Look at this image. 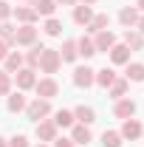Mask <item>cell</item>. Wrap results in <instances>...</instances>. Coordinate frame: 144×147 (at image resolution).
<instances>
[{
    "label": "cell",
    "mask_w": 144,
    "mask_h": 147,
    "mask_svg": "<svg viewBox=\"0 0 144 147\" xmlns=\"http://www.w3.org/2000/svg\"><path fill=\"white\" fill-rule=\"evenodd\" d=\"M71 142H76V144H88V142H90L88 125H76V127H73V139H71Z\"/></svg>",
    "instance_id": "cell-15"
},
{
    "label": "cell",
    "mask_w": 144,
    "mask_h": 147,
    "mask_svg": "<svg viewBox=\"0 0 144 147\" xmlns=\"http://www.w3.org/2000/svg\"><path fill=\"white\" fill-rule=\"evenodd\" d=\"M76 54H82L85 59H88V57H93V54H96V45H93V40L82 37V40L76 42Z\"/></svg>",
    "instance_id": "cell-13"
},
{
    "label": "cell",
    "mask_w": 144,
    "mask_h": 147,
    "mask_svg": "<svg viewBox=\"0 0 144 147\" xmlns=\"http://www.w3.org/2000/svg\"><path fill=\"white\" fill-rule=\"evenodd\" d=\"M54 147H73L71 139H54Z\"/></svg>",
    "instance_id": "cell-35"
},
{
    "label": "cell",
    "mask_w": 144,
    "mask_h": 147,
    "mask_svg": "<svg viewBox=\"0 0 144 147\" xmlns=\"http://www.w3.org/2000/svg\"><path fill=\"white\" fill-rule=\"evenodd\" d=\"M17 85L23 88V91H26V88H34V85H37L34 71H31V68H20V71H17Z\"/></svg>",
    "instance_id": "cell-10"
},
{
    "label": "cell",
    "mask_w": 144,
    "mask_h": 147,
    "mask_svg": "<svg viewBox=\"0 0 144 147\" xmlns=\"http://www.w3.org/2000/svg\"><path fill=\"white\" fill-rule=\"evenodd\" d=\"M54 125H57V127H71V125H73V113H71V110H59L57 119H54Z\"/></svg>",
    "instance_id": "cell-28"
},
{
    "label": "cell",
    "mask_w": 144,
    "mask_h": 147,
    "mask_svg": "<svg viewBox=\"0 0 144 147\" xmlns=\"http://www.w3.org/2000/svg\"><path fill=\"white\" fill-rule=\"evenodd\" d=\"M54 9H57L54 0H37V6H34L37 14H45V17H51V14H54Z\"/></svg>",
    "instance_id": "cell-21"
},
{
    "label": "cell",
    "mask_w": 144,
    "mask_h": 147,
    "mask_svg": "<svg viewBox=\"0 0 144 147\" xmlns=\"http://www.w3.org/2000/svg\"><path fill=\"white\" fill-rule=\"evenodd\" d=\"M124 45H127V48H133V51H141L144 40H141V34H136V31H130V28H127V34H124Z\"/></svg>",
    "instance_id": "cell-16"
},
{
    "label": "cell",
    "mask_w": 144,
    "mask_h": 147,
    "mask_svg": "<svg viewBox=\"0 0 144 147\" xmlns=\"http://www.w3.org/2000/svg\"><path fill=\"white\" fill-rule=\"evenodd\" d=\"M73 85H79V88H90L93 85V71L88 65H82V68L73 71Z\"/></svg>",
    "instance_id": "cell-5"
},
{
    "label": "cell",
    "mask_w": 144,
    "mask_h": 147,
    "mask_svg": "<svg viewBox=\"0 0 144 147\" xmlns=\"http://www.w3.org/2000/svg\"><path fill=\"white\" fill-rule=\"evenodd\" d=\"M93 45H96V54H99V51H110V48L116 45V37L110 34V31H96Z\"/></svg>",
    "instance_id": "cell-4"
},
{
    "label": "cell",
    "mask_w": 144,
    "mask_h": 147,
    "mask_svg": "<svg viewBox=\"0 0 144 147\" xmlns=\"http://www.w3.org/2000/svg\"><path fill=\"white\" fill-rule=\"evenodd\" d=\"M42 51H45V45H34V48H31V54H28V65H31V71L40 65V57H42Z\"/></svg>",
    "instance_id": "cell-30"
},
{
    "label": "cell",
    "mask_w": 144,
    "mask_h": 147,
    "mask_svg": "<svg viewBox=\"0 0 144 147\" xmlns=\"http://www.w3.org/2000/svg\"><path fill=\"white\" fill-rule=\"evenodd\" d=\"M11 91V76H9V71L0 74V96H6V93Z\"/></svg>",
    "instance_id": "cell-31"
},
{
    "label": "cell",
    "mask_w": 144,
    "mask_h": 147,
    "mask_svg": "<svg viewBox=\"0 0 144 147\" xmlns=\"http://www.w3.org/2000/svg\"><path fill=\"white\" fill-rule=\"evenodd\" d=\"M6 54H9V42L0 40V59H6Z\"/></svg>",
    "instance_id": "cell-36"
},
{
    "label": "cell",
    "mask_w": 144,
    "mask_h": 147,
    "mask_svg": "<svg viewBox=\"0 0 144 147\" xmlns=\"http://www.w3.org/2000/svg\"><path fill=\"white\" fill-rule=\"evenodd\" d=\"M14 31H17V28H14V26H9L6 20L0 23V40H3V42H9V45H14Z\"/></svg>",
    "instance_id": "cell-22"
},
{
    "label": "cell",
    "mask_w": 144,
    "mask_h": 147,
    "mask_svg": "<svg viewBox=\"0 0 144 147\" xmlns=\"http://www.w3.org/2000/svg\"><path fill=\"white\" fill-rule=\"evenodd\" d=\"M54 3H62V6H73L76 0H54Z\"/></svg>",
    "instance_id": "cell-37"
},
{
    "label": "cell",
    "mask_w": 144,
    "mask_h": 147,
    "mask_svg": "<svg viewBox=\"0 0 144 147\" xmlns=\"http://www.w3.org/2000/svg\"><path fill=\"white\" fill-rule=\"evenodd\" d=\"M26 113H28V119L40 122L42 116H48V113H51V105H48V99H34V102L26 108Z\"/></svg>",
    "instance_id": "cell-2"
},
{
    "label": "cell",
    "mask_w": 144,
    "mask_h": 147,
    "mask_svg": "<svg viewBox=\"0 0 144 147\" xmlns=\"http://www.w3.org/2000/svg\"><path fill=\"white\" fill-rule=\"evenodd\" d=\"M23 108H26V96H23V93H11V96H9V110H11V113H20Z\"/></svg>",
    "instance_id": "cell-25"
},
{
    "label": "cell",
    "mask_w": 144,
    "mask_h": 147,
    "mask_svg": "<svg viewBox=\"0 0 144 147\" xmlns=\"http://www.w3.org/2000/svg\"><path fill=\"white\" fill-rule=\"evenodd\" d=\"M102 144L105 147H122V136H119L116 130H105V133H102Z\"/></svg>",
    "instance_id": "cell-20"
},
{
    "label": "cell",
    "mask_w": 144,
    "mask_h": 147,
    "mask_svg": "<svg viewBox=\"0 0 144 147\" xmlns=\"http://www.w3.org/2000/svg\"><path fill=\"white\" fill-rule=\"evenodd\" d=\"M82 3H85V6H90V3H96V0H82Z\"/></svg>",
    "instance_id": "cell-39"
},
{
    "label": "cell",
    "mask_w": 144,
    "mask_h": 147,
    "mask_svg": "<svg viewBox=\"0 0 144 147\" xmlns=\"http://www.w3.org/2000/svg\"><path fill=\"white\" fill-rule=\"evenodd\" d=\"M37 136H40L42 142H54L57 139V125L54 122H40V125H37Z\"/></svg>",
    "instance_id": "cell-9"
},
{
    "label": "cell",
    "mask_w": 144,
    "mask_h": 147,
    "mask_svg": "<svg viewBox=\"0 0 144 147\" xmlns=\"http://www.w3.org/2000/svg\"><path fill=\"white\" fill-rule=\"evenodd\" d=\"M34 88H37V93H40L42 99H51V96H57V91H59V85H57L54 79H40Z\"/></svg>",
    "instance_id": "cell-6"
},
{
    "label": "cell",
    "mask_w": 144,
    "mask_h": 147,
    "mask_svg": "<svg viewBox=\"0 0 144 147\" xmlns=\"http://www.w3.org/2000/svg\"><path fill=\"white\" fill-rule=\"evenodd\" d=\"M0 147H9V144H6V142H3V139H0Z\"/></svg>",
    "instance_id": "cell-41"
},
{
    "label": "cell",
    "mask_w": 144,
    "mask_h": 147,
    "mask_svg": "<svg viewBox=\"0 0 144 147\" xmlns=\"http://www.w3.org/2000/svg\"><path fill=\"white\" fill-rule=\"evenodd\" d=\"M34 40H37V28L34 26H23V28L14 31V45H31Z\"/></svg>",
    "instance_id": "cell-3"
},
{
    "label": "cell",
    "mask_w": 144,
    "mask_h": 147,
    "mask_svg": "<svg viewBox=\"0 0 144 147\" xmlns=\"http://www.w3.org/2000/svg\"><path fill=\"white\" fill-rule=\"evenodd\" d=\"M73 116H76L82 125H90V122H96V113H93V108H88V105H79V108L73 110Z\"/></svg>",
    "instance_id": "cell-11"
},
{
    "label": "cell",
    "mask_w": 144,
    "mask_h": 147,
    "mask_svg": "<svg viewBox=\"0 0 144 147\" xmlns=\"http://www.w3.org/2000/svg\"><path fill=\"white\" fill-rule=\"evenodd\" d=\"M124 91H127V79H116V82L110 85V96H113V99H122Z\"/></svg>",
    "instance_id": "cell-29"
},
{
    "label": "cell",
    "mask_w": 144,
    "mask_h": 147,
    "mask_svg": "<svg viewBox=\"0 0 144 147\" xmlns=\"http://www.w3.org/2000/svg\"><path fill=\"white\" fill-rule=\"evenodd\" d=\"M59 57H62L65 62H73V59H76V42H73V40H68V42L62 45V51H59Z\"/></svg>",
    "instance_id": "cell-27"
},
{
    "label": "cell",
    "mask_w": 144,
    "mask_h": 147,
    "mask_svg": "<svg viewBox=\"0 0 144 147\" xmlns=\"http://www.w3.org/2000/svg\"><path fill=\"white\" fill-rule=\"evenodd\" d=\"M9 14H11V6H9L6 0H0V20H6Z\"/></svg>",
    "instance_id": "cell-34"
},
{
    "label": "cell",
    "mask_w": 144,
    "mask_h": 147,
    "mask_svg": "<svg viewBox=\"0 0 144 147\" xmlns=\"http://www.w3.org/2000/svg\"><path fill=\"white\" fill-rule=\"evenodd\" d=\"M113 113H116L119 119H130V116L136 113V102H133V99H119L116 108H113Z\"/></svg>",
    "instance_id": "cell-7"
},
{
    "label": "cell",
    "mask_w": 144,
    "mask_h": 147,
    "mask_svg": "<svg viewBox=\"0 0 144 147\" xmlns=\"http://www.w3.org/2000/svg\"><path fill=\"white\" fill-rule=\"evenodd\" d=\"M108 23H110L108 14H96V17L88 23V28H90V31H108Z\"/></svg>",
    "instance_id": "cell-19"
},
{
    "label": "cell",
    "mask_w": 144,
    "mask_h": 147,
    "mask_svg": "<svg viewBox=\"0 0 144 147\" xmlns=\"http://www.w3.org/2000/svg\"><path fill=\"white\" fill-rule=\"evenodd\" d=\"M139 9H144V0H139Z\"/></svg>",
    "instance_id": "cell-40"
},
{
    "label": "cell",
    "mask_w": 144,
    "mask_h": 147,
    "mask_svg": "<svg viewBox=\"0 0 144 147\" xmlns=\"http://www.w3.org/2000/svg\"><path fill=\"white\" fill-rule=\"evenodd\" d=\"M59 31H62V23H59V20H48V23H45V34H51V37H57L59 34Z\"/></svg>",
    "instance_id": "cell-32"
},
{
    "label": "cell",
    "mask_w": 144,
    "mask_h": 147,
    "mask_svg": "<svg viewBox=\"0 0 144 147\" xmlns=\"http://www.w3.org/2000/svg\"><path fill=\"white\" fill-rule=\"evenodd\" d=\"M119 20H122V26H136L139 23V14H136V9H122L119 11Z\"/></svg>",
    "instance_id": "cell-26"
},
{
    "label": "cell",
    "mask_w": 144,
    "mask_h": 147,
    "mask_svg": "<svg viewBox=\"0 0 144 147\" xmlns=\"http://www.w3.org/2000/svg\"><path fill=\"white\" fill-rule=\"evenodd\" d=\"M62 65V57H59V51H54V48H45L42 51V57H40V68L45 74H57V68Z\"/></svg>",
    "instance_id": "cell-1"
},
{
    "label": "cell",
    "mask_w": 144,
    "mask_h": 147,
    "mask_svg": "<svg viewBox=\"0 0 144 147\" xmlns=\"http://www.w3.org/2000/svg\"><path fill=\"white\" fill-rule=\"evenodd\" d=\"M14 17L23 20L26 26H31V23L37 20V11H34V9H23V6H17V9H14Z\"/></svg>",
    "instance_id": "cell-18"
},
{
    "label": "cell",
    "mask_w": 144,
    "mask_h": 147,
    "mask_svg": "<svg viewBox=\"0 0 144 147\" xmlns=\"http://www.w3.org/2000/svg\"><path fill=\"white\" fill-rule=\"evenodd\" d=\"M37 147H45V144H37Z\"/></svg>",
    "instance_id": "cell-43"
},
{
    "label": "cell",
    "mask_w": 144,
    "mask_h": 147,
    "mask_svg": "<svg viewBox=\"0 0 144 147\" xmlns=\"http://www.w3.org/2000/svg\"><path fill=\"white\" fill-rule=\"evenodd\" d=\"M73 20L79 23V26H88L90 20H93V11H90V6H76V11H73Z\"/></svg>",
    "instance_id": "cell-12"
},
{
    "label": "cell",
    "mask_w": 144,
    "mask_h": 147,
    "mask_svg": "<svg viewBox=\"0 0 144 147\" xmlns=\"http://www.w3.org/2000/svg\"><path fill=\"white\" fill-rule=\"evenodd\" d=\"M9 147H28V139H26V136H14V139L9 142Z\"/></svg>",
    "instance_id": "cell-33"
},
{
    "label": "cell",
    "mask_w": 144,
    "mask_h": 147,
    "mask_svg": "<svg viewBox=\"0 0 144 147\" xmlns=\"http://www.w3.org/2000/svg\"><path fill=\"white\" fill-rule=\"evenodd\" d=\"M139 31H141V34H144V17L139 20Z\"/></svg>",
    "instance_id": "cell-38"
},
{
    "label": "cell",
    "mask_w": 144,
    "mask_h": 147,
    "mask_svg": "<svg viewBox=\"0 0 144 147\" xmlns=\"http://www.w3.org/2000/svg\"><path fill=\"white\" fill-rule=\"evenodd\" d=\"M119 136L133 142V139H139V136H141V125H139L136 119H127L124 125H122V133H119Z\"/></svg>",
    "instance_id": "cell-8"
},
{
    "label": "cell",
    "mask_w": 144,
    "mask_h": 147,
    "mask_svg": "<svg viewBox=\"0 0 144 147\" xmlns=\"http://www.w3.org/2000/svg\"><path fill=\"white\" fill-rule=\"evenodd\" d=\"M93 79H96V82H99V85H102V88H110V85H113V82H116V74L110 71V68H102V71L96 74V76H93Z\"/></svg>",
    "instance_id": "cell-17"
},
{
    "label": "cell",
    "mask_w": 144,
    "mask_h": 147,
    "mask_svg": "<svg viewBox=\"0 0 144 147\" xmlns=\"http://www.w3.org/2000/svg\"><path fill=\"white\" fill-rule=\"evenodd\" d=\"M110 59L119 62V65L127 62V59H130V48H127V45H113V48H110Z\"/></svg>",
    "instance_id": "cell-14"
},
{
    "label": "cell",
    "mask_w": 144,
    "mask_h": 147,
    "mask_svg": "<svg viewBox=\"0 0 144 147\" xmlns=\"http://www.w3.org/2000/svg\"><path fill=\"white\" fill-rule=\"evenodd\" d=\"M3 62H6V71H20V65H23V54H17V51H14V54H6Z\"/></svg>",
    "instance_id": "cell-24"
},
{
    "label": "cell",
    "mask_w": 144,
    "mask_h": 147,
    "mask_svg": "<svg viewBox=\"0 0 144 147\" xmlns=\"http://www.w3.org/2000/svg\"><path fill=\"white\" fill-rule=\"evenodd\" d=\"M127 79H133V82H141V79H144V65H141V62L127 65Z\"/></svg>",
    "instance_id": "cell-23"
},
{
    "label": "cell",
    "mask_w": 144,
    "mask_h": 147,
    "mask_svg": "<svg viewBox=\"0 0 144 147\" xmlns=\"http://www.w3.org/2000/svg\"><path fill=\"white\" fill-rule=\"evenodd\" d=\"M26 3H34V6H37V0H26Z\"/></svg>",
    "instance_id": "cell-42"
}]
</instances>
